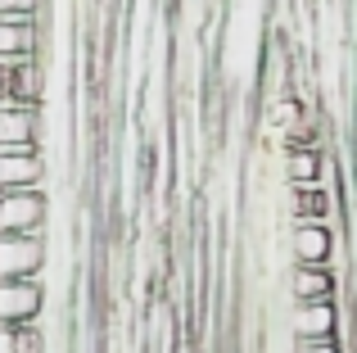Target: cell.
Wrapping results in <instances>:
<instances>
[{
	"mask_svg": "<svg viewBox=\"0 0 357 353\" xmlns=\"http://www.w3.org/2000/svg\"><path fill=\"white\" fill-rule=\"evenodd\" d=\"M45 313V285L41 276H23V281H0V326L18 331L41 322Z\"/></svg>",
	"mask_w": 357,
	"mask_h": 353,
	"instance_id": "2",
	"label": "cell"
},
{
	"mask_svg": "<svg viewBox=\"0 0 357 353\" xmlns=\"http://www.w3.org/2000/svg\"><path fill=\"white\" fill-rule=\"evenodd\" d=\"M45 0H0V14H41Z\"/></svg>",
	"mask_w": 357,
	"mask_h": 353,
	"instance_id": "11",
	"label": "cell"
},
{
	"mask_svg": "<svg viewBox=\"0 0 357 353\" xmlns=\"http://www.w3.org/2000/svg\"><path fill=\"white\" fill-rule=\"evenodd\" d=\"M36 41H41V32L32 23H5L0 18V59L5 54H36Z\"/></svg>",
	"mask_w": 357,
	"mask_h": 353,
	"instance_id": "9",
	"label": "cell"
},
{
	"mask_svg": "<svg viewBox=\"0 0 357 353\" xmlns=\"http://www.w3.org/2000/svg\"><path fill=\"white\" fill-rule=\"evenodd\" d=\"M285 181L289 186H321L326 181L321 145H285Z\"/></svg>",
	"mask_w": 357,
	"mask_h": 353,
	"instance_id": "8",
	"label": "cell"
},
{
	"mask_svg": "<svg viewBox=\"0 0 357 353\" xmlns=\"http://www.w3.org/2000/svg\"><path fill=\"white\" fill-rule=\"evenodd\" d=\"M289 294H294V303L335 299V294H340V276H335L331 267H307V263H294V267H289Z\"/></svg>",
	"mask_w": 357,
	"mask_h": 353,
	"instance_id": "7",
	"label": "cell"
},
{
	"mask_svg": "<svg viewBox=\"0 0 357 353\" xmlns=\"http://www.w3.org/2000/svg\"><path fill=\"white\" fill-rule=\"evenodd\" d=\"M41 145L0 150V190H41Z\"/></svg>",
	"mask_w": 357,
	"mask_h": 353,
	"instance_id": "6",
	"label": "cell"
},
{
	"mask_svg": "<svg viewBox=\"0 0 357 353\" xmlns=\"http://www.w3.org/2000/svg\"><path fill=\"white\" fill-rule=\"evenodd\" d=\"M289 254H294V263L331 267V258H335V227H326V222H294V227H289Z\"/></svg>",
	"mask_w": 357,
	"mask_h": 353,
	"instance_id": "5",
	"label": "cell"
},
{
	"mask_svg": "<svg viewBox=\"0 0 357 353\" xmlns=\"http://www.w3.org/2000/svg\"><path fill=\"white\" fill-rule=\"evenodd\" d=\"M45 213V190H0V236H41Z\"/></svg>",
	"mask_w": 357,
	"mask_h": 353,
	"instance_id": "1",
	"label": "cell"
},
{
	"mask_svg": "<svg viewBox=\"0 0 357 353\" xmlns=\"http://www.w3.org/2000/svg\"><path fill=\"white\" fill-rule=\"evenodd\" d=\"M294 353H344L340 340H294Z\"/></svg>",
	"mask_w": 357,
	"mask_h": 353,
	"instance_id": "10",
	"label": "cell"
},
{
	"mask_svg": "<svg viewBox=\"0 0 357 353\" xmlns=\"http://www.w3.org/2000/svg\"><path fill=\"white\" fill-rule=\"evenodd\" d=\"M289 331L294 340H340V303L335 299H312L289 308Z\"/></svg>",
	"mask_w": 357,
	"mask_h": 353,
	"instance_id": "4",
	"label": "cell"
},
{
	"mask_svg": "<svg viewBox=\"0 0 357 353\" xmlns=\"http://www.w3.org/2000/svg\"><path fill=\"white\" fill-rule=\"evenodd\" d=\"M45 267V236H0V281L41 276Z\"/></svg>",
	"mask_w": 357,
	"mask_h": 353,
	"instance_id": "3",
	"label": "cell"
}]
</instances>
